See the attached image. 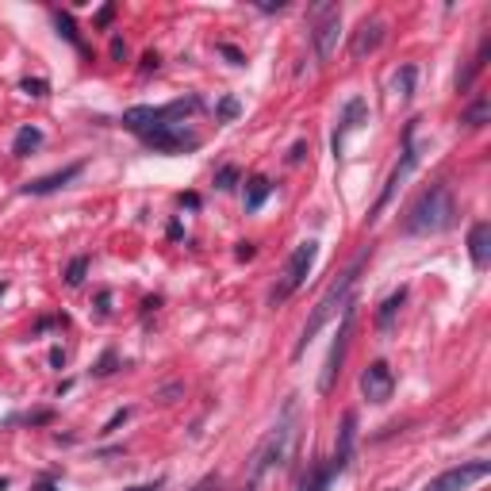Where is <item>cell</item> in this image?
Wrapping results in <instances>:
<instances>
[{
    "instance_id": "1",
    "label": "cell",
    "mask_w": 491,
    "mask_h": 491,
    "mask_svg": "<svg viewBox=\"0 0 491 491\" xmlns=\"http://www.w3.org/2000/svg\"><path fill=\"white\" fill-rule=\"evenodd\" d=\"M200 108H204L200 96L173 100V104H166V108H146V104H139V108L123 111V127L131 134H139V139L158 154H184V150H196V146H200L196 134L184 131V119Z\"/></svg>"
},
{
    "instance_id": "2",
    "label": "cell",
    "mask_w": 491,
    "mask_h": 491,
    "mask_svg": "<svg viewBox=\"0 0 491 491\" xmlns=\"http://www.w3.org/2000/svg\"><path fill=\"white\" fill-rule=\"evenodd\" d=\"M300 426H303L300 422V400L288 395L284 407H280V415H276V422H273V430H269V438L253 449L250 472H246V488H242V491H258L265 476L288 468L292 453H296V441H300Z\"/></svg>"
},
{
    "instance_id": "3",
    "label": "cell",
    "mask_w": 491,
    "mask_h": 491,
    "mask_svg": "<svg viewBox=\"0 0 491 491\" xmlns=\"http://www.w3.org/2000/svg\"><path fill=\"white\" fill-rule=\"evenodd\" d=\"M361 265H365V253H361L357 261H353L346 273L338 276V280L330 284V288L319 296V303L311 307V319L303 323V330H300V338H296V350H292V357H303V350H307L311 341H315V334L323 330L326 323H330L334 315H338V307H346V303L353 300V288H357V276H361Z\"/></svg>"
},
{
    "instance_id": "4",
    "label": "cell",
    "mask_w": 491,
    "mask_h": 491,
    "mask_svg": "<svg viewBox=\"0 0 491 491\" xmlns=\"http://www.w3.org/2000/svg\"><path fill=\"white\" fill-rule=\"evenodd\" d=\"M457 223V204H453L449 184H430V188L411 204L407 219H403V234L418 238V234H441Z\"/></svg>"
},
{
    "instance_id": "5",
    "label": "cell",
    "mask_w": 491,
    "mask_h": 491,
    "mask_svg": "<svg viewBox=\"0 0 491 491\" xmlns=\"http://www.w3.org/2000/svg\"><path fill=\"white\" fill-rule=\"evenodd\" d=\"M315 258H319V242H315V238L300 242V246L292 250V258L284 261V273H280V280H276L273 296H269V303H273V307H280V303L288 300L292 292H300L303 284H307L311 269H315Z\"/></svg>"
},
{
    "instance_id": "6",
    "label": "cell",
    "mask_w": 491,
    "mask_h": 491,
    "mask_svg": "<svg viewBox=\"0 0 491 491\" xmlns=\"http://www.w3.org/2000/svg\"><path fill=\"white\" fill-rule=\"evenodd\" d=\"M415 131H418V119H411V123L403 127V154H400V161H395V169H391V177H388V184H384V192H380V200H376L373 215H368V223L388 208L391 196L403 188V181H407V177L418 169V161H422V150H418V142H415Z\"/></svg>"
},
{
    "instance_id": "7",
    "label": "cell",
    "mask_w": 491,
    "mask_h": 491,
    "mask_svg": "<svg viewBox=\"0 0 491 491\" xmlns=\"http://www.w3.org/2000/svg\"><path fill=\"white\" fill-rule=\"evenodd\" d=\"M311 16H315V27H311L315 54H319V62H330L334 51H338V35H341V8L338 4H315Z\"/></svg>"
},
{
    "instance_id": "8",
    "label": "cell",
    "mask_w": 491,
    "mask_h": 491,
    "mask_svg": "<svg viewBox=\"0 0 491 491\" xmlns=\"http://www.w3.org/2000/svg\"><path fill=\"white\" fill-rule=\"evenodd\" d=\"M488 476H491L488 461H465V465H453V468H445L441 476H434L422 491H468L472 483L488 480Z\"/></svg>"
},
{
    "instance_id": "9",
    "label": "cell",
    "mask_w": 491,
    "mask_h": 491,
    "mask_svg": "<svg viewBox=\"0 0 491 491\" xmlns=\"http://www.w3.org/2000/svg\"><path fill=\"white\" fill-rule=\"evenodd\" d=\"M350 330H353V300L341 307V326L334 334V346H330V357H326V368H323V380H319V391H330L334 380L341 373V361H346V350H350Z\"/></svg>"
},
{
    "instance_id": "10",
    "label": "cell",
    "mask_w": 491,
    "mask_h": 491,
    "mask_svg": "<svg viewBox=\"0 0 491 491\" xmlns=\"http://www.w3.org/2000/svg\"><path fill=\"white\" fill-rule=\"evenodd\" d=\"M391 391H395V373L388 368V361H373V365L361 373V395H365L368 403H388Z\"/></svg>"
},
{
    "instance_id": "11",
    "label": "cell",
    "mask_w": 491,
    "mask_h": 491,
    "mask_svg": "<svg viewBox=\"0 0 491 491\" xmlns=\"http://www.w3.org/2000/svg\"><path fill=\"white\" fill-rule=\"evenodd\" d=\"M368 123V104L365 96H353V100H346V108H341V119H338V131H334L330 146H334V158H341V150H346V134L357 131V127Z\"/></svg>"
},
{
    "instance_id": "12",
    "label": "cell",
    "mask_w": 491,
    "mask_h": 491,
    "mask_svg": "<svg viewBox=\"0 0 491 491\" xmlns=\"http://www.w3.org/2000/svg\"><path fill=\"white\" fill-rule=\"evenodd\" d=\"M81 173H84V161H73V166L58 169V173H46V177H39V181H27V184H24V196H51V192H58V188H66V184H73Z\"/></svg>"
},
{
    "instance_id": "13",
    "label": "cell",
    "mask_w": 491,
    "mask_h": 491,
    "mask_svg": "<svg viewBox=\"0 0 491 491\" xmlns=\"http://www.w3.org/2000/svg\"><path fill=\"white\" fill-rule=\"evenodd\" d=\"M384 35H388V24L384 19H365V24L353 31V42H350V54L353 58H368L373 51H380V42H384Z\"/></svg>"
},
{
    "instance_id": "14",
    "label": "cell",
    "mask_w": 491,
    "mask_h": 491,
    "mask_svg": "<svg viewBox=\"0 0 491 491\" xmlns=\"http://www.w3.org/2000/svg\"><path fill=\"white\" fill-rule=\"evenodd\" d=\"M468 258H472L476 269L491 265V223H488V219L472 223V231H468Z\"/></svg>"
},
{
    "instance_id": "15",
    "label": "cell",
    "mask_w": 491,
    "mask_h": 491,
    "mask_svg": "<svg viewBox=\"0 0 491 491\" xmlns=\"http://www.w3.org/2000/svg\"><path fill=\"white\" fill-rule=\"evenodd\" d=\"M353 438H357V415L346 411V415H341V430H338V445H334V461H338L341 472H346L350 461H353Z\"/></svg>"
},
{
    "instance_id": "16",
    "label": "cell",
    "mask_w": 491,
    "mask_h": 491,
    "mask_svg": "<svg viewBox=\"0 0 491 491\" xmlns=\"http://www.w3.org/2000/svg\"><path fill=\"white\" fill-rule=\"evenodd\" d=\"M334 476H341V468H338V461H334V457L323 461V465H311L307 476L300 480V491H330Z\"/></svg>"
},
{
    "instance_id": "17",
    "label": "cell",
    "mask_w": 491,
    "mask_h": 491,
    "mask_svg": "<svg viewBox=\"0 0 491 491\" xmlns=\"http://www.w3.org/2000/svg\"><path fill=\"white\" fill-rule=\"evenodd\" d=\"M39 146H42V131H39V127H19L16 142H12V158H31Z\"/></svg>"
},
{
    "instance_id": "18",
    "label": "cell",
    "mask_w": 491,
    "mask_h": 491,
    "mask_svg": "<svg viewBox=\"0 0 491 491\" xmlns=\"http://www.w3.org/2000/svg\"><path fill=\"white\" fill-rule=\"evenodd\" d=\"M488 54H491V35H483V39H480V51H476V58L468 62V69H465V73L457 77V89H461V92H465L468 84L476 81V73H480V69L488 66Z\"/></svg>"
},
{
    "instance_id": "19",
    "label": "cell",
    "mask_w": 491,
    "mask_h": 491,
    "mask_svg": "<svg viewBox=\"0 0 491 491\" xmlns=\"http://www.w3.org/2000/svg\"><path fill=\"white\" fill-rule=\"evenodd\" d=\"M403 300H407V288H400V292H391L388 300L380 303V311H376V326L380 330H391V323H395V315H400V307H403Z\"/></svg>"
},
{
    "instance_id": "20",
    "label": "cell",
    "mask_w": 491,
    "mask_h": 491,
    "mask_svg": "<svg viewBox=\"0 0 491 491\" xmlns=\"http://www.w3.org/2000/svg\"><path fill=\"white\" fill-rule=\"evenodd\" d=\"M415 81H418V69L415 66H400L395 77H391V92H395L400 100H411V96H415Z\"/></svg>"
},
{
    "instance_id": "21",
    "label": "cell",
    "mask_w": 491,
    "mask_h": 491,
    "mask_svg": "<svg viewBox=\"0 0 491 491\" xmlns=\"http://www.w3.org/2000/svg\"><path fill=\"white\" fill-rule=\"evenodd\" d=\"M269 192H273L269 177H250V184H246V211H258L269 200Z\"/></svg>"
},
{
    "instance_id": "22",
    "label": "cell",
    "mask_w": 491,
    "mask_h": 491,
    "mask_svg": "<svg viewBox=\"0 0 491 491\" xmlns=\"http://www.w3.org/2000/svg\"><path fill=\"white\" fill-rule=\"evenodd\" d=\"M488 116H491V100H488V96H480V100H476L472 108H468L465 116H461V123H465L468 131H476V127L488 123Z\"/></svg>"
},
{
    "instance_id": "23",
    "label": "cell",
    "mask_w": 491,
    "mask_h": 491,
    "mask_svg": "<svg viewBox=\"0 0 491 491\" xmlns=\"http://www.w3.org/2000/svg\"><path fill=\"white\" fill-rule=\"evenodd\" d=\"M58 35H66V39L73 42L77 51H81L84 58H89V46L81 42V35H77V27H73V19H69V12H58Z\"/></svg>"
},
{
    "instance_id": "24",
    "label": "cell",
    "mask_w": 491,
    "mask_h": 491,
    "mask_svg": "<svg viewBox=\"0 0 491 491\" xmlns=\"http://www.w3.org/2000/svg\"><path fill=\"white\" fill-rule=\"evenodd\" d=\"M84 273H89V258H73V261H69V269H66V284H69V288H77V284L84 280Z\"/></svg>"
},
{
    "instance_id": "25",
    "label": "cell",
    "mask_w": 491,
    "mask_h": 491,
    "mask_svg": "<svg viewBox=\"0 0 491 491\" xmlns=\"http://www.w3.org/2000/svg\"><path fill=\"white\" fill-rule=\"evenodd\" d=\"M238 166H223V169H219V173H215V188L219 192H231L234 188V184H238Z\"/></svg>"
},
{
    "instance_id": "26",
    "label": "cell",
    "mask_w": 491,
    "mask_h": 491,
    "mask_svg": "<svg viewBox=\"0 0 491 491\" xmlns=\"http://www.w3.org/2000/svg\"><path fill=\"white\" fill-rule=\"evenodd\" d=\"M215 51L223 54V58H231V66H242V62H246V54H242L238 46H231V42H219Z\"/></svg>"
},
{
    "instance_id": "27",
    "label": "cell",
    "mask_w": 491,
    "mask_h": 491,
    "mask_svg": "<svg viewBox=\"0 0 491 491\" xmlns=\"http://www.w3.org/2000/svg\"><path fill=\"white\" fill-rule=\"evenodd\" d=\"M238 116V100H234V96H223V100H219V119H234Z\"/></svg>"
},
{
    "instance_id": "28",
    "label": "cell",
    "mask_w": 491,
    "mask_h": 491,
    "mask_svg": "<svg viewBox=\"0 0 491 491\" xmlns=\"http://www.w3.org/2000/svg\"><path fill=\"white\" fill-rule=\"evenodd\" d=\"M46 89H51V84L39 81V77H35V81L27 77V81H24V92H27V96H46Z\"/></svg>"
},
{
    "instance_id": "29",
    "label": "cell",
    "mask_w": 491,
    "mask_h": 491,
    "mask_svg": "<svg viewBox=\"0 0 491 491\" xmlns=\"http://www.w3.org/2000/svg\"><path fill=\"white\" fill-rule=\"evenodd\" d=\"M92 373H96V376H108V373H116V353H104V357H100V365H96V368H92Z\"/></svg>"
},
{
    "instance_id": "30",
    "label": "cell",
    "mask_w": 491,
    "mask_h": 491,
    "mask_svg": "<svg viewBox=\"0 0 491 491\" xmlns=\"http://www.w3.org/2000/svg\"><path fill=\"white\" fill-rule=\"evenodd\" d=\"M111 19H116V4H104V8L96 12V19H92V24H96V27H108Z\"/></svg>"
},
{
    "instance_id": "31",
    "label": "cell",
    "mask_w": 491,
    "mask_h": 491,
    "mask_svg": "<svg viewBox=\"0 0 491 491\" xmlns=\"http://www.w3.org/2000/svg\"><path fill=\"white\" fill-rule=\"evenodd\" d=\"M127 415H131V411H127V407H123V411H116V415H111V418H108V426H104V430H100V434H111V430H119V426H123V422H127Z\"/></svg>"
},
{
    "instance_id": "32",
    "label": "cell",
    "mask_w": 491,
    "mask_h": 491,
    "mask_svg": "<svg viewBox=\"0 0 491 491\" xmlns=\"http://www.w3.org/2000/svg\"><path fill=\"white\" fill-rule=\"evenodd\" d=\"M111 58H116V62H123V58H127V42L119 39V35L111 39Z\"/></svg>"
},
{
    "instance_id": "33",
    "label": "cell",
    "mask_w": 491,
    "mask_h": 491,
    "mask_svg": "<svg viewBox=\"0 0 491 491\" xmlns=\"http://www.w3.org/2000/svg\"><path fill=\"white\" fill-rule=\"evenodd\" d=\"M303 158H307V142H296V146H292V154H288V161L296 166V161H303Z\"/></svg>"
},
{
    "instance_id": "34",
    "label": "cell",
    "mask_w": 491,
    "mask_h": 491,
    "mask_svg": "<svg viewBox=\"0 0 491 491\" xmlns=\"http://www.w3.org/2000/svg\"><path fill=\"white\" fill-rule=\"evenodd\" d=\"M192 491H219V476H204V480L196 483Z\"/></svg>"
},
{
    "instance_id": "35",
    "label": "cell",
    "mask_w": 491,
    "mask_h": 491,
    "mask_svg": "<svg viewBox=\"0 0 491 491\" xmlns=\"http://www.w3.org/2000/svg\"><path fill=\"white\" fill-rule=\"evenodd\" d=\"M51 411H35V415H27V422H31V426H39V422H51Z\"/></svg>"
},
{
    "instance_id": "36",
    "label": "cell",
    "mask_w": 491,
    "mask_h": 491,
    "mask_svg": "<svg viewBox=\"0 0 491 491\" xmlns=\"http://www.w3.org/2000/svg\"><path fill=\"white\" fill-rule=\"evenodd\" d=\"M234 253H238V261H250V258H253V242H242Z\"/></svg>"
},
{
    "instance_id": "37",
    "label": "cell",
    "mask_w": 491,
    "mask_h": 491,
    "mask_svg": "<svg viewBox=\"0 0 491 491\" xmlns=\"http://www.w3.org/2000/svg\"><path fill=\"white\" fill-rule=\"evenodd\" d=\"M150 69H158V54H146V58H142V73H150Z\"/></svg>"
},
{
    "instance_id": "38",
    "label": "cell",
    "mask_w": 491,
    "mask_h": 491,
    "mask_svg": "<svg viewBox=\"0 0 491 491\" xmlns=\"http://www.w3.org/2000/svg\"><path fill=\"white\" fill-rule=\"evenodd\" d=\"M258 8H261V12H280V8H284V0H261Z\"/></svg>"
},
{
    "instance_id": "39",
    "label": "cell",
    "mask_w": 491,
    "mask_h": 491,
    "mask_svg": "<svg viewBox=\"0 0 491 491\" xmlns=\"http://www.w3.org/2000/svg\"><path fill=\"white\" fill-rule=\"evenodd\" d=\"M51 365L62 368V365H66V353H62V350H51Z\"/></svg>"
},
{
    "instance_id": "40",
    "label": "cell",
    "mask_w": 491,
    "mask_h": 491,
    "mask_svg": "<svg viewBox=\"0 0 491 491\" xmlns=\"http://www.w3.org/2000/svg\"><path fill=\"white\" fill-rule=\"evenodd\" d=\"M181 204H188V208H200V196H196V192H188V196H181Z\"/></svg>"
},
{
    "instance_id": "41",
    "label": "cell",
    "mask_w": 491,
    "mask_h": 491,
    "mask_svg": "<svg viewBox=\"0 0 491 491\" xmlns=\"http://www.w3.org/2000/svg\"><path fill=\"white\" fill-rule=\"evenodd\" d=\"M131 491H161V480H154V483H139V488H131Z\"/></svg>"
},
{
    "instance_id": "42",
    "label": "cell",
    "mask_w": 491,
    "mask_h": 491,
    "mask_svg": "<svg viewBox=\"0 0 491 491\" xmlns=\"http://www.w3.org/2000/svg\"><path fill=\"white\" fill-rule=\"evenodd\" d=\"M39 491H54V483H51V480H42V483H39Z\"/></svg>"
},
{
    "instance_id": "43",
    "label": "cell",
    "mask_w": 491,
    "mask_h": 491,
    "mask_svg": "<svg viewBox=\"0 0 491 491\" xmlns=\"http://www.w3.org/2000/svg\"><path fill=\"white\" fill-rule=\"evenodd\" d=\"M4 488H8V480H0V491H4Z\"/></svg>"
}]
</instances>
